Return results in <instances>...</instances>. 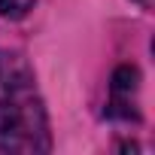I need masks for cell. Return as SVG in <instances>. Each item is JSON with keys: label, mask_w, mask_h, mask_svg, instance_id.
Here are the masks:
<instances>
[{"label": "cell", "mask_w": 155, "mask_h": 155, "mask_svg": "<svg viewBox=\"0 0 155 155\" xmlns=\"http://www.w3.org/2000/svg\"><path fill=\"white\" fill-rule=\"evenodd\" d=\"M137 88V70L134 67H122L113 76V113L116 116H131V94Z\"/></svg>", "instance_id": "cell-2"}, {"label": "cell", "mask_w": 155, "mask_h": 155, "mask_svg": "<svg viewBox=\"0 0 155 155\" xmlns=\"http://www.w3.org/2000/svg\"><path fill=\"white\" fill-rule=\"evenodd\" d=\"M49 125L34 76L18 55L0 52V152H46Z\"/></svg>", "instance_id": "cell-1"}, {"label": "cell", "mask_w": 155, "mask_h": 155, "mask_svg": "<svg viewBox=\"0 0 155 155\" xmlns=\"http://www.w3.org/2000/svg\"><path fill=\"white\" fill-rule=\"evenodd\" d=\"M34 6V0H0V15L6 18H21Z\"/></svg>", "instance_id": "cell-3"}]
</instances>
